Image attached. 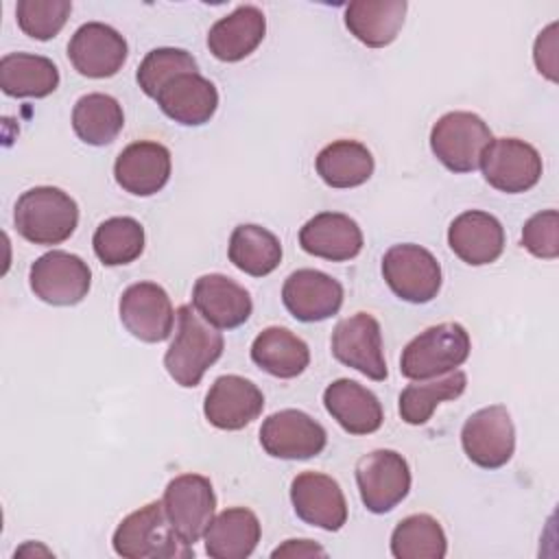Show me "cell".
<instances>
[{
	"instance_id": "4fadbf2b",
	"label": "cell",
	"mask_w": 559,
	"mask_h": 559,
	"mask_svg": "<svg viewBox=\"0 0 559 559\" xmlns=\"http://www.w3.org/2000/svg\"><path fill=\"white\" fill-rule=\"evenodd\" d=\"M325 443V428L297 408L277 411L260 426V445L273 459L306 461L321 454Z\"/></svg>"
},
{
	"instance_id": "7a4b0ae2",
	"label": "cell",
	"mask_w": 559,
	"mask_h": 559,
	"mask_svg": "<svg viewBox=\"0 0 559 559\" xmlns=\"http://www.w3.org/2000/svg\"><path fill=\"white\" fill-rule=\"evenodd\" d=\"M111 546L124 559H188L194 546L186 544L173 528L162 500H153L122 518Z\"/></svg>"
},
{
	"instance_id": "8fae6325",
	"label": "cell",
	"mask_w": 559,
	"mask_h": 559,
	"mask_svg": "<svg viewBox=\"0 0 559 559\" xmlns=\"http://www.w3.org/2000/svg\"><path fill=\"white\" fill-rule=\"evenodd\" d=\"M164 511L179 537L194 546L216 511V496L210 478L201 474H179L164 489Z\"/></svg>"
},
{
	"instance_id": "52a82bcc",
	"label": "cell",
	"mask_w": 559,
	"mask_h": 559,
	"mask_svg": "<svg viewBox=\"0 0 559 559\" xmlns=\"http://www.w3.org/2000/svg\"><path fill=\"white\" fill-rule=\"evenodd\" d=\"M461 445L465 456L483 469L507 465L515 452V426L507 406L491 404L472 413L461 428Z\"/></svg>"
},
{
	"instance_id": "4316f807",
	"label": "cell",
	"mask_w": 559,
	"mask_h": 559,
	"mask_svg": "<svg viewBox=\"0 0 559 559\" xmlns=\"http://www.w3.org/2000/svg\"><path fill=\"white\" fill-rule=\"evenodd\" d=\"M406 9V0H354L345 7V26L360 44L384 48L402 31Z\"/></svg>"
},
{
	"instance_id": "5b68a950",
	"label": "cell",
	"mask_w": 559,
	"mask_h": 559,
	"mask_svg": "<svg viewBox=\"0 0 559 559\" xmlns=\"http://www.w3.org/2000/svg\"><path fill=\"white\" fill-rule=\"evenodd\" d=\"M491 140L487 122L472 111H448L430 129V151L452 173L476 170Z\"/></svg>"
},
{
	"instance_id": "8d00e7d4",
	"label": "cell",
	"mask_w": 559,
	"mask_h": 559,
	"mask_svg": "<svg viewBox=\"0 0 559 559\" xmlns=\"http://www.w3.org/2000/svg\"><path fill=\"white\" fill-rule=\"evenodd\" d=\"M72 13L70 0H20L15 7L17 26L24 35L48 41L66 26Z\"/></svg>"
},
{
	"instance_id": "2e32d148",
	"label": "cell",
	"mask_w": 559,
	"mask_h": 559,
	"mask_svg": "<svg viewBox=\"0 0 559 559\" xmlns=\"http://www.w3.org/2000/svg\"><path fill=\"white\" fill-rule=\"evenodd\" d=\"M290 502L299 520L323 531H341L347 522V500L341 485L321 472H301L290 483Z\"/></svg>"
},
{
	"instance_id": "836d02e7",
	"label": "cell",
	"mask_w": 559,
	"mask_h": 559,
	"mask_svg": "<svg viewBox=\"0 0 559 559\" xmlns=\"http://www.w3.org/2000/svg\"><path fill=\"white\" fill-rule=\"evenodd\" d=\"M448 537L443 526L428 513H413L397 522L391 533V555L395 559H443Z\"/></svg>"
},
{
	"instance_id": "f546056e",
	"label": "cell",
	"mask_w": 559,
	"mask_h": 559,
	"mask_svg": "<svg viewBox=\"0 0 559 559\" xmlns=\"http://www.w3.org/2000/svg\"><path fill=\"white\" fill-rule=\"evenodd\" d=\"M371 151L356 140H336L323 146L314 159L317 175L330 188H356L373 175Z\"/></svg>"
},
{
	"instance_id": "3957f363",
	"label": "cell",
	"mask_w": 559,
	"mask_h": 559,
	"mask_svg": "<svg viewBox=\"0 0 559 559\" xmlns=\"http://www.w3.org/2000/svg\"><path fill=\"white\" fill-rule=\"evenodd\" d=\"M13 223L33 245H61L79 225V205L57 186H35L17 197Z\"/></svg>"
},
{
	"instance_id": "5bb4252c",
	"label": "cell",
	"mask_w": 559,
	"mask_h": 559,
	"mask_svg": "<svg viewBox=\"0 0 559 559\" xmlns=\"http://www.w3.org/2000/svg\"><path fill=\"white\" fill-rule=\"evenodd\" d=\"M118 314L127 332L144 343H162L173 334L175 310L168 293L155 282L127 286L118 301Z\"/></svg>"
},
{
	"instance_id": "cb8c5ba5",
	"label": "cell",
	"mask_w": 559,
	"mask_h": 559,
	"mask_svg": "<svg viewBox=\"0 0 559 559\" xmlns=\"http://www.w3.org/2000/svg\"><path fill=\"white\" fill-rule=\"evenodd\" d=\"M323 406L349 435H371L384 421V411L376 393L349 378H338L325 386Z\"/></svg>"
},
{
	"instance_id": "e0dca14e",
	"label": "cell",
	"mask_w": 559,
	"mask_h": 559,
	"mask_svg": "<svg viewBox=\"0 0 559 559\" xmlns=\"http://www.w3.org/2000/svg\"><path fill=\"white\" fill-rule=\"evenodd\" d=\"M264 395L251 380L227 373L218 376L210 386L203 415L218 430H242L262 415Z\"/></svg>"
},
{
	"instance_id": "9a60e30c",
	"label": "cell",
	"mask_w": 559,
	"mask_h": 559,
	"mask_svg": "<svg viewBox=\"0 0 559 559\" xmlns=\"http://www.w3.org/2000/svg\"><path fill=\"white\" fill-rule=\"evenodd\" d=\"M129 55L127 39L109 24H81L68 44V59L87 79H109L120 72Z\"/></svg>"
},
{
	"instance_id": "277c9868",
	"label": "cell",
	"mask_w": 559,
	"mask_h": 559,
	"mask_svg": "<svg viewBox=\"0 0 559 559\" xmlns=\"http://www.w3.org/2000/svg\"><path fill=\"white\" fill-rule=\"evenodd\" d=\"M472 349L467 330L445 321L426 328L406 343L400 356V373L408 380H430L459 369Z\"/></svg>"
},
{
	"instance_id": "1f68e13d",
	"label": "cell",
	"mask_w": 559,
	"mask_h": 559,
	"mask_svg": "<svg viewBox=\"0 0 559 559\" xmlns=\"http://www.w3.org/2000/svg\"><path fill=\"white\" fill-rule=\"evenodd\" d=\"M124 127L122 105L100 92L81 96L72 109V129L76 138L90 146L111 144Z\"/></svg>"
},
{
	"instance_id": "d590c367",
	"label": "cell",
	"mask_w": 559,
	"mask_h": 559,
	"mask_svg": "<svg viewBox=\"0 0 559 559\" xmlns=\"http://www.w3.org/2000/svg\"><path fill=\"white\" fill-rule=\"evenodd\" d=\"M197 70H199V66H197L194 57L188 50H183V48H153L142 59V63L135 72V81L148 98H155L157 92L173 76H177L181 72H197Z\"/></svg>"
},
{
	"instance_id": "e575fe53",
	"label": "cell",
	"mask_w": 559,
	"mask_h": 559,
	"mask_svg": "<svg viewBox=\"0 0 559 559\" xmlns=\"http://www.w3.org/2000/svg\"><path fill=\"white\" fill-rule=\"evenodd\" d=\"M92 247L105 266L131 264L144 251V227L131 216H111L96 227Z\"/></svg>"
},
{
	"instance_id": "7402d4cb",
	"label": "cell",
	"mask_w": 559,
	"mask_h": 559,
	"mask_svg": "<svg viewBox=\"0 0 559 559\" xmlns=\"http://www.w3.org/2000/svg\"><path fill=\"white\" fill-rule=\"evenodd\" d=\"M448 245L465 264L485 266L502 255L504 227L489 212L467 210L450 223Z\"/></svg>"
},
{
	"instance_id": "ac0fdd59",
	"label": "cell",
	"mask_w": 559,
	"mask_h": 559,
	"mask_svg": "<svg viewBox=\"0 0 559 559\" xmlns=\"http://www.w3.org/2000/svg\"><path fill=\"white\" fill-rule=\"evenodd\" d=\"M282 301L297 321L317 323L334 317L341 310L343 286L323 271L297 269L282 286Z\"/></svg>"
},
{
	"instance_id": "d6986e66",
	"label": "cell",
	"mask_w": 559,
	"mask_h": 559,
	"mask_svg": "<svg viewBox=\"0 0 559 559\" xmlns=\"http://www.w3.org/2000/svg\"><path fill=\"white\" fill-rule=\"evenodd\" d=\"M170 151L153 140H138L124 146L114 164L116 183L133 197L157 194L170 179Z\"/></svg>"
},
{
	"instance_id": "f35d334b",
	"label": "cell",
	"mask_w": 559,
	"mask_h": 559,
	"mask_svg": "<svg viewBox=\"0 0 559 559\" xmlns=\"http://www.w3.org/2000/svg\"><path fill=\"white\" fill-rule=\"evenodd\" d=\"M555 31H557V22H552L537 35L535 48H533V59H535L539 74H544L550 81H557V35H555Z\"/></svg>"
},
{
	"instance_id": "4dcf8cb0",
	"label": "cell",
	"mask_w": 559,
	"mask_h": 559,
	"mask_svg": "<svg viewBox=\"0 0 559 559\" xmlns=\"http://www.w3.org/2000/svg\"><path fill=\"white\" fill-rule=\"evenodd\" d=\"M227 255L238 271L251 277H264L280 266L282 245L280 238L266 227L242 223L229 236Z\"/></svg>"
},
{
	"instance_id": "74e56055",
	"label": "cell",
	"mask_w": 559,
	"mask_h": 559,
	"mask_svg": "<svg viewBox=\"0 0 559 559\" xmlns=\"http://www.w3.org/2000/svg\"><path fill=\"white\" fill-rule=\"evenodd\" d=\"M522 247L542 260L559 255V212L542 210L533 214L522 227Z\"/></svg>"
},
{
	"instance_id": "44dd1931",
	"label": "cell",
	"mask_w": 559,
	"mask_h": 559,
	"mask_svg": "<svg viewBox=\"0 0 559 559\" xmlns=\"http://www.w3.org/2000/svg\"><path fill=\"white\" fill-rule=\"evenodd\" d=\"M159 109L183 127H201L210 122L218 107V92L210 79L197 72L173 76L155 96Z\"/></svg>"
},
{
	"instance_id": "ffe728a7",
	"label": "cell",
	"mask_w": 559,
	"mask_h": 559,
	"mask_svg": "<svg viewBox=\"0 0 559 559\" xmlns=\"http://www.w3.org/2000/svg\"><path fill=\"white\" fill-rule=\"evenodd\" d=\"M192 308L210 325L218 330H234L251 317L253 301L247 288L231 277L223 273H207L192 286Z\"/></svg>"
},
{
	"instance_id": "603a6c76",
	"label": "cell",
	"mask_w": 559,
	"mask_h": 559,
	"mask_svg": "<svg viewBox=\"0 0 559 559\" xmlns=\"http://www.w3.org/2000/svg\"><path fill=\"white\" fill-rule=\"evenodd\" d=\"M299 245L306 253L330 262H347L362 249L358 223L343 212H319L299 229Z\"/></svg>"
},
{
	"instance_id": "30bf717a",
	"label": "cell",
	"mask_w": 559,
	"mask_h": 559,
	"mask_svg": "<svg viewBox=\"0 0 559 559\" xmlns=\"http://www.w3.org/2000/svg\"><path fill=\"white\" fill-rule=\"evenodd\" d=\"M330 347L334 358L345 367H352L376 382L386 380L389 369L384 360L382 330L373 314L356 312L341 319L334 325Z\"/></svg>"
},
{
	"instance_id": "d4e9b609",
	"label": "cell",
	"mask_w": 559,
	"mask_h": 559,
	"mask_svg": "<svg viewBox=\"0 0 559 559\" xmlns=\"http://www.w3.org/2000/svg\"><path fill=\"white\" fill-rule=\"evenodd\" d=\"M266 17L253 4H240L229 15L216 20L207 31L210 52L225 63L249 57L264 39Z\"/></svg>"
},
{
	"instance_id": "83f0119b",
	"label": "cell",
	"mask_w": 559,
	"mask_h": 559,
	"mask_svg": "<svg viewBox=\"0 0 559 559\" xmlns=\"http://www.w3.org/2000/svg\"><path fill=\"white\" fill-rule=\"evenodd\" d=\"M251 360L266 373L290 380L306 371L310 365V349L288 328H264L251 343Z\"/></svg>"
},
{
	"instance_id": "9c48e42d",
	"label": "cell",
	"mask_w": 559,
	"mask_h": 559,
	"mask_svg": "<svg viewBox=\"0 0 559 559\" xmlns=\"http://www.w3.org/2000/svg\"><path fill=\"white\" fill-rule=\"evenodd\" d=\"M28 284L44 304L76 306L90 293L92 271L79 255L55 249L31 264Z\"/></svg>"
},
{
	"instance_id": "d6a6232c",
	"label": "cell",
	"mask_w": 559,
	"mask_h": 559,
	"mask_svg": "<svg viewBox=\"0 0 559 559\" xmlns=\"http://www.w3.org/2000/svg\"><path fill=\"white\" fill-rule=\"evenodd\" d=\"M465 386L467 376L461 369L443 373V378L435 380H413V384L400 393V417L411 426H424L439 404L456 400L463 395Z\"/></svg>"
},
{
	"instance_id": "f1b7e54d",
	"label": "cell",
	"mask_w": 559,
	"mask_h": 559,
	"mask_svg": "<svg viewBox=\"0 0 559 559\" xmlns=\"http://www.w3.org/2000/svg\"><path fill=\"white\" fill-rule=\"evenodd\" d=\"M59 87L52 59L31 52H9L0 59V90L11 98H44Z\"/></svg>"
},
{
	"instance_id": "8992f818",
	"label": "cell",
	"mask_w": 559,
	"mask_h": 559,
	"mask_svg": "<svg viewBox=\"0 0 559 559\" xmlns=\"http://www.w3.org/2000/svg\"><path fill=\"white\" fill-rule=\"evenodd\" d=\"M382 277L395 297L408 304H428L441 290V266L437 258L415 242L386 249Z\"/></svg>"
},
{
	"instance_id": "ab89813d",
	"label": "cell",
	"mask_w": 559,
	"mask_h": 559,
	"mask_svg": "<svg viewBox=\"0 0 559 559\" xmlns=\"http://www.w3.org/2000/svg\"><path fill=\"white\" fill-rule=\"evenodd\" d=\"M271 557H325V550L312 539H286L271 552Z\"/></svg>"
},
{
	"instance_id": "7c38bea8",
	"label": "cell",
	"mask_w": 559,
	"mask_h": 559,
	"mask_svg": "<svg viewBox=\"0 0 559 559\" xmlns=\"http://www.w3.org/2000/svg\"><path fill=\"white\" fill-rule=\"evenodd\" d=\"M485 181L507 194H520L542 179V157L537 148L520 138H496L480 157Z\"/></svg>"
},
{
	"instance_id": "484cf974",
	"label": "cell",
	"mask_w": 559,
	"mask_h": 559,
	"mask_svg": "<svg viewBox=\"0 0 559 559\" xmlns=\"http://www.w3.org/2000/svg\"><path fill=\"white\" fill-rule=\"evenodd\" d=\"M262 535L258 515L245 507H231L212 518L203 533L205 552L212 559H247Z\"/></svg>"
},
{
	"instance_id": "ba28073f",
	"label": "cell",
	"mask_w": 559,
	"mask_h": 559,
	"mask_svg": "<svg viewBox=\"0 0 559 559\" xmlns=\"http://www.w3.org/2000/svg\"><path fill=\"white\" fill-rule=\"evenodd\" d=\"M356 485L367 511L389 513L411 491V467L395 450H373L358 459Z\"/></svg>"
},
{
	"instance_id": "6da1fadb",
	"label": "cell",
	"mask_w": 559,
	"mask_h": 559,
	"mask_svg": "<svg viewBox=\"0 0 559 559\" xmlns=\"http://www.w3.org/2000/svg\"><path fill=\"white\" fill-rule=\"evenodd\" d=\"M223 334L192 306L177 308V332L164 354V367L179 386H197L205 371L223 356Z\"/></svg>"
}]
</instances>
